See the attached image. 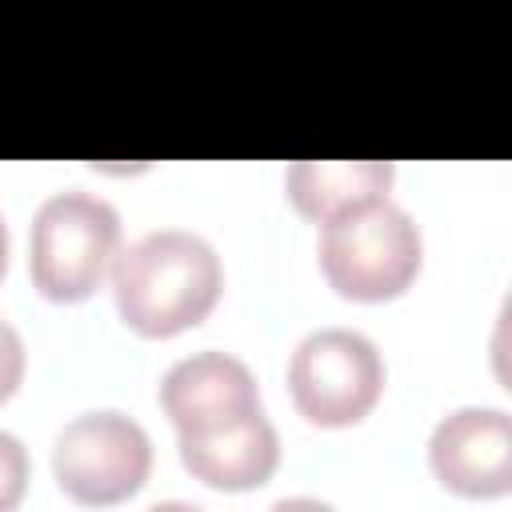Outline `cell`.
<instances>
[{
  "instance_id": "cell-4",
  "label": "cell",
  "mask_w": 512,
  "mask_h": 512,
  "mask_svg": "<svg viewBox=\"0 0 512 512\" xmlns=\"http://www.w3.org/2000/svg\"><path fill=\"white\" fill-rule=\"evenodd\" d=\"M288 392L296 412L320 428L360 424L384 392L380 348L356 328H316L288 360Z\"/></svg>"
},
{
  "instance_id": "cell-5",
  "label": "cell",
  "mask_w": 512,
  "mask_h": 512,
  "mask_svg": "<svg viewBox=\"0 0 512 512\" xmlns=\"http://www.w3.org/2000/svg\"><path fill=\"white\" fill-rule=\"evenodd\" d=\"M52 472L76 504H116L144 488L152 472V440L116 408L84 412L60 428Z\"/></svg>"
},
{
  "instance_id": "cell-7",
  "label": "cell",
  "mask_w": 512,
  "mask_h": 512,
  "mask_svg": "<svg viewBox=\"0 0 512 512\" xmlns=\"http://www.w3.org/2000/svg\"><path fill=\"white\" fill-rule=\"evenodd\" d=\"M160 408L176 424V432H192V428H208V424L260 408V388H256L252 368L240 356L204 348V352L176 360L164 372Z\"/></svg>"
},
{
  "instance_id": "cell-6",
  "label": "cell",
  "mask_w": 512,
  "mask_h": 512,
  "mask_svg": "<svg viewBox=\"0 0 512 512\" xmlns=\"http://www.w3.org/2000/svg\"><path fill=\"white\" fill-rule=\"evenodd\" d=\"M436 480L460 496H504L512 488V416L504 408H456L428 440Z\"/></svg>"
},
{
  "instance_id": "cell-12",
  "label": "cell",
  "mask_w": 512,
  "mask_h": 512,
  "mask_svg": "<svg viewBox=\"0 0 512 512\" xmlns=\"http://www.w3.org/2000/svg\"><path fill=\"white\" fill-rule=\"evenodd\" d=\"M4 268H8V224L0 216V276H4Z\"/></svg>"
},
{
  "instance_id": "cell-3",
  "label": "cell",
  "mask_w": 512,
  "mask_h": 512,
  "mask_svg": "<svg viewBox=\"0 0 512 512\" xmlns=\"http://www.w3.org/2000/svg\"><path fill=\"white\" fill-rule=\"evenodd\" d=\"M120 248V212L84 188L52 192L36 216L28 236V272L40 296L56 304L88 300Z\"/></svg>"
},
{
  "instance_id": "cell-10",
  "label": "cell",
  "mask_w": 512,
  "mask_h": 512,
  "mask_svg": "<svg viewBox=\"0 0 512 512\" xmlns=\"http://www.w3.org/2000/svg\"><path fill=\"white\" fill-rule=\"evenodd\" d=\"M28 488V452L12 432H0V512L16 508Z\"/></svg>"
},
{
  "instance_id": "cell-11",
  "label": "cell",
  "mask_w": 512,
  "mask_h": 512,
  "mask_svg": "<svg viewBox=\"0 0 512 512\" xmlns=\"http://www.w3.org/2000/svg\"><path fill=\"white\" fill-rule=\"evenodd\" d=\"M20 380H24V340L0 316V404L20 388Z\"/></svg>"
},
{
  "instance_id": "cell-9",
  "label": "cell",
  "mask_w": 512,
  "mask_h": 512,
  "mask_svg": "<svg viewBox=\"0 0 512 512\" xmlns=\"http://www.w3.org/2000/svg\"><path fill=\"white\" fill-rule=\"evenodd\" d=\"M392 164L388 160H296L284 172L288 200L312 220L360 204L368 196H388Z\"/></svg>"
},
{
  "instance_id": "cell-2",
  "label": "cell",
  "mask_w": 512,
  "mask_h": 512,
  "mask_svg": "<svg viewBox=\"0 0 512 512\" xmlns=\"http://www.w3.org/2000/svg\"><path fill=\"white\" fill-rule=\"evenodd\" d=\"M316 256L320 272L340 296L376 304L400 296L416 280L424 240L400 204L388 196H368L324 220Z\"/></svg>"
},
{
  "instance_id": "cell-8",
  "label": "cell",
  "mask_w": 512,
  "mask_h": 512,
  "mask_svg": "<svg viewBox=\"0 0 512 512\" xmlns=\"http://www.w3.org/2000/svg\"><path fill=\"white\" fill-rule=\"evenodd\" d=\"M180 460L200 484L244 492V488L264 484L276 472L280 436L272 420L264 416V408H252L232 420L180 432Z\"/></svg>"
},
{
  "instance_id": "cell-1",
  "label": "cell",
  "mask_w": 512,
  "mask_h": 512,
  "mask_svg": "<svg viewBox=\"0 0 512 512\" xmlns=\"http://www.w3.org/2000/svg\"><path fill=\"white\" fill-rule=\"evenodd\" d=\"M224 268L216 248L188 228H152L112 260L120 320L140 336L196 328L220 300Z\"/></svg>"
}]
</instances>
